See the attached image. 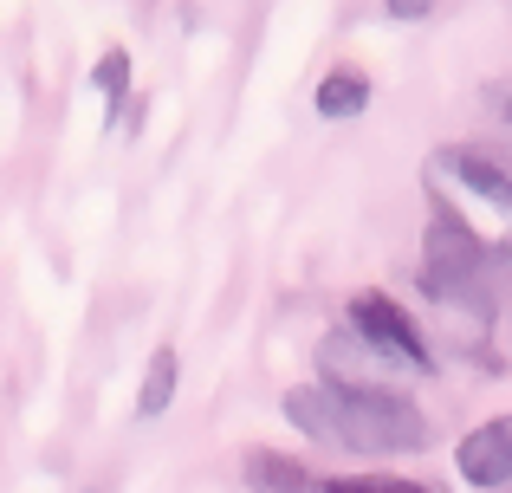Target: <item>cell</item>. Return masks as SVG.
Masks as SVG:
<instances>
[{
    "label": "cell",
    "mask_w": 512,
    "mask_h": 493,
    "mask_svg": "<svg viewBox=\"0 0 512 493\" xmlns=\"http://www.w3.org/2000/svg\"><path fill=\"white\" fill-rule=\"evenodd\" d=\"M454 474L474 493H512V409L474 422V429L454 442Z\"/></svg>",
    "instance_id": "5"
},
{
    "label": "cell",
    "mask_w": 512,
    "mask_h": 493,
    "mask_svg": "<svg viewBox=\"0 0 512 493\" xmlns=\"http://www.w3.org/2000/svg\"><path fill=\"white\" fill-rule=\"evenodd\" d=\"M318 493H435V487L409 481V474H331V481H318Z\"/></svg>",
    "instance_id": "10"
},
{
    "label": "cell",
    "mask_w": 512,
    "mask_h": 493,
    "mask_svg": "<svg viewBox=\"0 0 512 493\" xmlns=\"http://www.w3.org/2000/svg\"><path fill=\"white\" fill-rule=\"evenodd\" d=\"M240 481L253 493H318V474L299 455H279V448H247L240 455Z\"/></svg>",
    "instance_id": "6"
},
{
    "label": "cell",
    "mask_w": 512,
    "mask_h": 493,
    "mask_svg": "<svg viewBox=\"0 0 512 493\" xmlns=\"http://www.w3.org/2000/svg\"><path fill=\"white\" fill-rule=\"evenodd\" d=\"M422 189L428 208L454 215L467 234H480V247L493 260L512 266V169L480 156L474 143H441L422 163Z\"/></svg>",
    "instance_id": "2"
},
{
    "label": "cell",
    "mask_w": 512,
    "mask_h": 493,
    "mask_svg": "<svg viewBox=\"0 0 512 493\" xmlns=\"http://www.w3.org/2000/svg\"><path fill=\"white\" fill-rule=\"evenodd\" d=\"M318 383H338V390H402L409 370L389 364L383 351H370L350 325H338L318 338Z\"/></svg>",
    "instance_id": "4"
},
{
    "label": "cell",
    "mask_w": 512,
    "mask_h": 493,
    "mask_svg": "<svg viewBox=\"0 0 512 493\" xmlns=\"http://www.w3.org/2000/svg\"><path fill=\"white\" fill-rule=\"evenodd\" d=\"M428 13H435L428 0H389V20H428Z\"/></svg>",
    "instance_id": "11"
},
{
    "label": "cell",
    "mask_w": 512,
    "mask_h": 493,
    "mask_svg": "<svg viewBox=\"0 0 512 493\" xmlns=\"http://www.w3.org/2000/svg\"><path fill=\"white\" fill-rule=\"evenodd\" d=\"M286 422L299 435L344 455H370V461H396V455H422L435 442V422L409 390H338V383H292L279 396Z\"/></svg>",
    "instance_id": "1"
},
{
    "label": "cell",
    "mask_w": 512,
    "mask_h": 493,
    "mask_svg": "<svg viewBox=\"0 0 512 493\" xmlns=\"http://www.w3.org/2000/svg\"><path fill=\"white\" fill-rule=\"evenodd\" d=\"M175 390H182V351H175V344H156L150 364H143V383H137V416L143 422L169 416Z\"/></svg>",
    "instance_id": "8"
},
{
    "label": "cell",
    "mask_w": 512,
    "mask_h": 493,
    "mask_svg": "<svg viewBox=\"0 0 512 493\" xmlns=\"http://www.w3.org/2000/svg\"><path fill=\"white\" fill-rule=\"evenodd\" d=\"M370 98H376V85H370V72H363V65H331V72L318 78V91H312L318 117H331V124L363 117V111H370Z\"/></svg>",
    "instance_id": "7"
},
{
    "label": "cell",
    "mask_w": 512,
    "mask_h": 493,
    "mask_svg": "<svg viewBox=\"0 0 512 493\" xmlns=\"http://www.w3.org/2000/svg\"><path fill=\"white\" fill-rule=\"evenodd\" d=\"M91 85L104 91V104H111V124H117V111H130V52L111 46L98 65H91Z\"/></svg>",
    "instance_id": "9"
},
{
    "label": "cell",
    "mask_w": 512,
    "mask_h": 493,
    "mask_svg": "<svg viewBox=\"0 0 512 493\" xmlns=\"http://www.w3.org/2000/svg\"><path fill=\"white\" fill-rule=\"evenodd\" d=\"M344 325L357 331L370 351H383L389 364H402L409 377H428L435 370V344H428V331H422V318L409 312V305L396 299V292H383V286H363L357 299L344 305Z\"/></svg>",
    "instance_id": "3"
}]
</instances>
